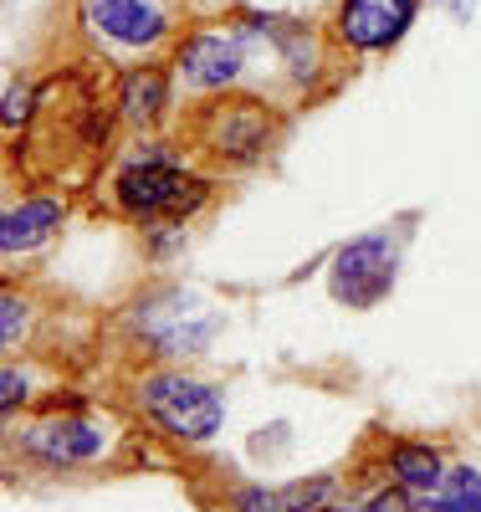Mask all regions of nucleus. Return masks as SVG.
I'll return each mask as SVG.
<instances>
[{
	"label": "nucleus",
	"instance_id": "nucleus-1",
	"mask_svg": "<svg viewBox=\"0 0 481 512\" xmlns=\"http://www.w3.org/2000/svg\"><path fill=\"white\" fill-rule=\"evenodd\" d=\"M139 405H144L149 420H159L164 431L180 436V441H210L226 420L221 390H210L195 374H174V369H159L139 384Z\"/></svg>",
	"mask_w": 481,
	"mask_h": 512
},
{
	"label": "nucleus",
	"instance_id": "nucleus-2",
	"mask_svg": "<svg viewBox=\"0 0 481 512\" xmlns=\"http://www.w3.org/2000/svg\"><path fill=\"white\" fill-rule=\"evenodd\" d=\"M118 205L128 216H159V210H180V205H195L205 190L185 175L174 159L164 154H139L118 169V185H113Z\"/></svg>",
	"mask_w": 481,
	"mask_h": 512
},
{
	"label": "nucleus",
	"instance_id": "nucleus-3",
	"mask_svg": "<svg viewBox=\"0 0 481 512\" xmlns=\"http://www.w3.org/2000/svg\"><path fill=\"white\" fill-rule=\"evenodd\" d=\"M16 441L26 456L52 461V466H82V461H98L108 451V431L93 415H41Z\"/></svg>",
	"mask_w": 481,
	"mask_h": 512
},
{
	"label": "nucleus",
	"instance_id": "nucleus-4",
	"mask_svg": "<svg viewBox=\"0 0 481 512\" xmlns=\"http://www.w3.org/2000/svg\"><path fill=\"white\" fill-rule=\"evenodd\" d=\"M395 256H400V251H395V241H389L384 231L348 241V246L333 256V267H328L333 297H343V303H354V308L374 303V297L389 287V277H395Z\"/></svg>",
	"mask_w": 481,
	"mask_h": 512
},
{
	"label": "nucleus",
	"instance_id": "nucleus-5",
	"mask_svg": "<svg viewBox=\"0 0 481 512\" xmlns=\"http://www.w3.org/2000/svg\"><path fill=\"white\" fill-rule=\"evenodd\" d=\"M82 16L108 47H123V52L159 47V36L169 31V11L159 0H82Z\"/></svg>",
	"mask_w": 481,
	"mask_h": 512
},
{
	"label": "nucleus",
	"instance_id": "nucleus-6",
	"mask_svg": "<svg viewBox=\"0 0 481 512\" xmlns=\"http://www.w3.org/2000/svg\"><path fill=\"white\" fill-rule=\"evenodd\" d=\"M241 67H246V36L231 26H210V31L190 36L180 52V82L185 88H200V93L236 82Z\"/></svg>",
	"mask_w": 481,
	"mask_h": 512
},
{
	"label": "nucleus",
	"instance_id": "nucleus-7",
	"mask_svg": "<svg viewBox=\"0 0 481 512\" xmlns=\"http://www.w3.org/2000/svg\"><path fill=\"white\" fill-rule=\"evenodd\" d=\"M415 11H420V0H343L338 36L359 52L395 47V41L410 31Z\"/></svg>",
	"mask_w": 481,
	"mask_h": 512
},
{
	"label": "nucleus",
	"instance_id": "nucleus-8",
	"mask_svg": "<svg viewBox=\"0 0 481 512\" xmlns=\"http://www.w3.org/2000/svg\"><path fill=\"white\" fill-rule=\"evenodd\" d=\"M328 502H333V477L287 482V487H241L236 492L241 512H323Z\"/></svg>",
	"mask_w": 481,
	"mask_h": 512
},
{
	"label": "nucleus",
	"instance_id": "nucleus-9",
	"mask_svg": "<svg viewBox=\"0 0 481 512\" xmlns=\"http://www.w3.org/2000/svg\"><path fill=\"white\" fill-rule=\"evenodd\" d=\"M57 221H62V200H52V195L21 200L16 210H6L0 246H6V251H31V246H41V241H52Z\"/></svg>",
	"mask_w": 481,
	"mask_h": 512
},
{
	"label": "nucleus",
	"instance_id": "nucleus-10",
	"mask_svg": "<svg viewBox=\"0 0 481 512\" xmlns=\"http://www.w3.org/2000/svg\"><path fill=\"white\" fill-rule=\"evenodd\" d=\"M267 134H272V118L261 113L256 103H236V108L221 113V134H215V144H221V154H231V159L246 164V159L261 154Z\"/></svg>",
	"mask_w": 481,
	"mask_h": 512
},
{
	"label": "nucleus",
	"instance_id": "nucleus-11",
	"mask_svg": "<svg viewBox=\"0 0 481 512\" xmlns=\"http://www.w3.org/2000/svg\"><path fill=\"white\" fill-rule=\"evenodd\" d=\"M389 472H395V482H400L410 497H425V492L441 487L446 466H441V456H435V446L405 441V446H395V456H389Z\"/></svg>",
	"mask_w": 481,
	"mask_h": 512
},
{
	"label": "nucleus",
	"instance_id": "nucleus-12",
	"mask_svg": "<svg viewBox=\"0 0 481 512\" xmlns=\"http://www.w3.org/2000/svg\"><path fill=\"white\" fill-rule=\"evenodd\" d=\"M159 108H164V77L159 72H134V77H128L123 113L134 123H149V118H159Z\"/></svg>",
	"mask_w": 481,
	"mask_h": 512
},
{
	"label": "nucleus",
	"instance_id": "nucleus-13",
	"mask_svg": "<svg viewBox=\"0 0 481 512\" xmlns=\"http://www.w3.org/2000/svg\"><path fill=\"white\" fill-rule=\"evenodd\" d=\"M21 333H26V303L6 292V344H16Z\"/></svg>",
	"mask_w": 481,
	"mask_h": 512
},
{
	"label": "nucleus",
	"instance_id": "nucleus-14",
	"mask_svg": "<svg viewBox=\"0 0 481 512\" xmlns=\"http://www.w3.org/2000/svg\"><path fill=\"white\" fill-rule=\"evenodd\" d=\"M364 512H415V507H410V492L400 487V492H379Z\"/></svg>",
	"mask_w": 481,
	"mask_h": 512
},
{
	"label": "nucleus",
	"instance_id": "nucleus-15",
	"mask_svg": "<svg viewBox=\"0 0 481 512\" xmlns=\"http://www.w3.org/2000/svg\"><path fill=\"white\" fill-rule=\"evenodd\" d=\"M6 123H26V88H6Z\"/></svg>",
	"mask_w": 481,
	"mask_h": 512
},
{
	"label": "nucleus",
	"instance_id": "nucleus-16",
	"mask_svg": "<svg viewBox=\"0 0 481 512\" xmlns=\"http://www.w3.org/2000/svg\"><path fill=\"white\" fill-rule=\"evenodd\" d=\"M21 400H26V379H21V369H6V410Z\"/></svg>",
	"mask_w": 481,
	"mask_h": 512
},
{
	"label": "nucleus",
	"instance_id": "nucleus-17",
	"mask_svg": "<svg viewBox=\"0 0 481 512\" xmlns=\"http://www.w3.org/2000/svg\"><path fill=\"white\" fill-rule=\"evenodd\" d=\"M323 512H343V507H323Z\"/></svg>",
	"mask_w": 481,
	"mask_h": 512
}]
</instances>
